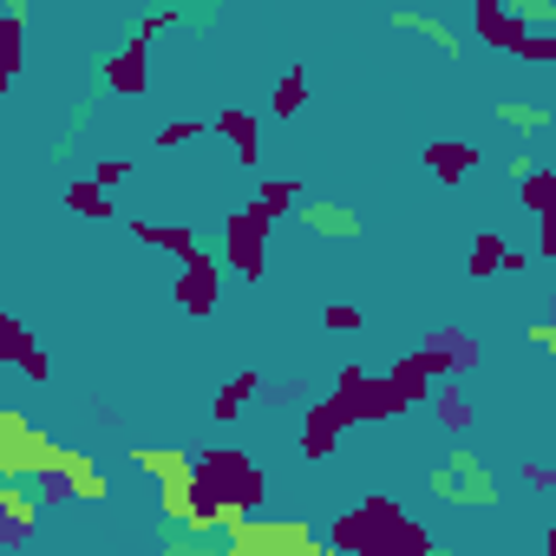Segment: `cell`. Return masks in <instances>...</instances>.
Wrapping results in <instances>:
<instances>
[{
  "mask_svg": "<svg viewBox=\"0 0 556 556\" xmlns=\"http://www.w3.org/2000/svg\"><path fill=\"white\" fill-rule=\"evenodd\" d=\"M523 484H530V491H549V484H556V471H549V465H536V458H530V465H523Z\"/></svg>",
  "mask_w": 556,
  "mask_h": 556,
  "instance_id": "29",
  "label": "cell"
},
{
  "mask_svg": "<svg viewBox=\"0 0 556 556\" xmlns=\"http://www.w3.org/2000/svg\"><path fill=\"white\" fill-rule=\"evenodd\" d=\"M66 210H79V216H92V223H105V216H118V203L92 184V177H79V184H66Z\"/></svg>",
  "mask_w": 556,
  "mask_h": 556,
  "instance_id": "20",
  "label": "cell"
},
{
  "mask_svg": "<svg viewBox=\"0 0 556 556\" xmlns=\"http://www.w3.org/2000/svg\"><path fill=\"white\" fill-rule=\"evenodd\" d=\"M203 131H210L203 118H170V125H164V131H157L151 144H157V151H184V144H197Z\"/></svg>",
  "mask_w": 556,
  "mask_h": 556,
  "instance_id": "23",
  "label": "cell"
},
{
  "mask_svg": "<svg viewBox=\"0 0 556 556\" xmlns=\"http://www.w3.org/2000/svg\"><path fill=\"white\" fill-rule=\"evenodd\" d=\"M321 328H328V334H361V308H354V302H328V308H321Z\"/></svg>",
  "mask_w": 556,
  "mask_h": 556,
  "instance_id": "26",
  "label": "cell"
},
{
  "mask_svg": "<svg viewBox=\"0 0 556 556\" xmlns=\"http://www.w3.org/2000/svg\"><path fill=\"white\" fill-rule=\"evenodd\" d=\"M328 400L348 413V426H380V419H400V413H406L400 387H393L387 374H374V367H341Z\"/></svg>",
  "mask_w": 556,
  "mask_h": 556,
  "instance_id": "3",
  "label": "cell"
},
{
  "mask_svg": "<svg viewBox=\"0 0 556 556\" xmlns=\"http://www.w3.org/2000/svg\"><path fill=\"white\" fill-rule=\"evenodd\" d=\"M517 197L530 216H556V164H523L517 170Z\"/></svg>",
  "mask_w": 556,
  "mask_h": 556,
  "instance_id": "15",
  "label": "cell"
},
{
  "mask_svg": "<svg viewBox=\"0 0 556 556\" xmlns=\"http://www.w3.org/2000/svg\"><path fill=\"white\" fill-rule=\"evenodd\" d=\"M354 426H348V413L334 406V400H315V406H302V432H295V445H302V458L308 465H328L334 452H341V439H348Z\"/></svg>",
  "mask_w": 556,
  "mask_h": 556,
  "instance_id": "5",
  "label": "cell"
},
{
  "mask_svg": "<svg viewBox=\"0 0 556 556\" xmlns=\"http://www.w3.org/2000/svg\"><path fill=\"white\" fill-rule=\"evenodd\" d=\"M184 484H190L197 497H210V510H216V517L262 510V497H268L262 465H255L249 452H236V445H203V452L184 465Z\"/></svg>",
  "mask_w": 556,
  "mask_h": 556,
  "instance_id": "2",
  "label": "cell"
},
{
  "mask_svg": "<svg viewBox=\"0 0 556 556\" xmlns=\"http://www.w3.org/2000/svg\"><path fill=\"white\" fill-rule=\"evenodd\" d=\"M308 223H315V229H328V236H354V216H348L341 203H315V210H308Z\"/></svg>",
  "mask_w": 556,
  "mask_h": 556,
  "instance_id": "25",
  "label": "cell"
},
{
  "mask_svg": "<svg viewBox=\"0 0 556 556\" xmlns=\"http://www.w3.org/2000/svg\"><path fill=\"white\" fill-rule=\"evenodd\" d=\"M0 361H8L21 380H34V387H40V380H53V361H47V348H40V341L21 328V315H8V308H0Z\"/></svg>",
  "mask_w": 556,
  "mask_h": 556,
  "instance_id": "7",
  "label": "cell"
},
{
  "mask_svg": "<svg viewBox=\"0 0 556 556\" xmlns=\"http://www.w3.org/2000/svg\"><path fill=\"white\" fill-rule=\"evenodd\" d=\"M216 289H223V275H216L210 255H190V262L177 268V282H170V295H177V308H184L190 321H210V315H216Z\"/></svg>",
  "mask_w": 556,
  "mask_h": 556,
  "instance_id": "6",
  "label": "cell"
},
{
  "mask_svg": "<svg viewBox=\"0 0 556 556\" xmlns=\"http://www.w3.org/2000/svg\"><path fill=\"white\" fill-rule=\"evenodd\" d=\"M504 249H510V242H504L497 229H484V236L471 242V262H465V275H471V282H491V275L504 268Z\"/></svg>",
  "mask_w": 556,
  "mask_h": 556,
  "instance_id": "19",
  "label": "cell"
},
{
  "mask_svg": "<svg viewBox=\"0 0 556 556\" xmlns=\"http://www.w3.org/2000/svg\"><path fill=\"white\" fill-rule=\"evenodd\" d=\"M387 380L400 387V400H406V413H413V406H426V393H432V380H426V374H419V367H413L406 354H400V361L387 367Z\"/></svg>",
  "mask_w": 556,
  "mask_h": 556,
  "instance_id": "21",
  "label": "cell"
},
{
  "mask_svg": "<svg viewBox=\"0 0 556 556\" xmlns=\"http://www.w3.org/2000/svg\"><path fill=\"white\" fill-rule=\"evenodd\" d=\"M177 556H197V549H177Z\"/></svg>",
  "mask_w": 556,
  "mask_h": 556,
  "instance_id": "30",
  "label": "cell"
},
{
  "mask_svg": "<svg viewBox=\"0 0 556 556\" xmlns=\"http://www.w3.org/2000/svg\"><path fill=\"white\" fill-rule=\"evenodd\" d=\"M471 27L491 53H517L530 40V27L517 21V8H497V0H471Z\"/></svg>",
  "mask_w": 556,
  "mask_h": 556,
  "instance_id": "10",
  "label": "cell"
},
{
  "mask_svg": "<svg viewBox=\"0 0 556 556\" xmlns=\"http://www.w3.org/2000/svg\"><path fill=\"white\" fill-rule=\"evenodd\" d=\"M34 536V504H21V510H0V549H21Z\"/></svg>",
  "mask_w": 556,
  "mask_h": 556,
  "instance_id": "24",
  "label": "cell"
},
{
  "mask_svg": "<svg viewBox=\"0 0 556 556\" xmlns=\"http://www.w3.org/2000/svg\"><path fill=\"white\" fill-rule=\"evenodd\" d=\"M393 27H400V34H419V40H426V47H439V53H458V27H452V21H432V14L400 8V14H393Z\"/></svg>",
  "mask_w": 556,
  "mask_h": 556,
  "instance_id": "17",
  "label": "cell"
},
{
  "mask_svg": "<svg viewBox=\"0 0 556 556\" xmlns=\"http://www.w3.org/2000/svg\"><path fill=\"white\" fill-rule=\"evenodd\" d=\"M517 60H523V66H556V34H530V40L517 47Z\"/></svg>",
  "mask_w": 556,
  "mask_h": 556,
  "instance_id": "27",
  "label": "cell"
},
{
  "mask_svg": "<svg viewBox=\"0 0 556 556\" xmlns=\"http://www.w3.org/2000/svg\"><path fill=\"white\" fill-rule=\"evenodd\" d=\"M426 406H432V419L452 432V439H465L471 426H478V413H471V393L458 387V380H432V393H426Z\"/></svg>",
  "mask_w": 556,
  "mask_h": 556,
  "instance_id": "12",
  "label": "cell"
},
{
  "mask_svg": "<svg viewBox=\"0 0 556 556\" xmlns=\"http://www.w3.org/2000/svg\"><path fill=\"white\" fill-rule=\"evenodd\" d=\"M255 393H262V374H255V367H236V374L216 387V400H210V419H223V426H229V419H236V413H242Z\"/></svg>",
  "mask_w": 556,
  "mask_h": 556,
  "instance_id": "16",
  "label": "cell"
},
{
  "mask_svg": "<svg viewBox=\"0 0 556 556\" xmlns=\"http://www.w3.org/2000/svg\"><path fill=\"white\" fill-rule=\"evenodd\" d=\"M328 549L334 556H439V536L400 504V497H361L354 510H341L328 523Z\"/></svg>",
  "mask_w": 556,
  "mask_h": 556,
  "instance_id": "1",
  "label": "cell"
},
{
  "mask_svg": "<svg viewBox=\"0 0 556 556\" xmlns=\"http://www.w3.org/2000/svg\"><path fill=\"white\" fill-rule=\"evenodd\" d=\"M255 203H262L268 216H289V210L302 203V184H295V177H268V184L255 190Z\"/></svg>",
  "mask_w": 556,
  "mask_h": 556,
  "instance_id": "22",
  "label": "cell"
},
{
  "mask_svg": "<svg viewBox=\"0 0 556 556\" xmlns=\"http://www.w3.org/2000/svg\"><path fill=\"white\" fill-rule=\"evenodd\" d=\"M268 229H275V216L262 203L223 210V262L242 275V282H262L268 275Z\"/></svg>",
  "mask_w": 556,
  "mask_h": 556,
  "instance_id": "4",
  "label": "cell"
},
{
  "mask_svg": "<svg viewBox=\"0 0 556 556\" xmlns=\"http://www.w3.org/2000/svg\"><path fill=\"white\" fill-rule=\"evenodd\" d=\"M210 131L242 157V170H255V164H262V125H255V112H249V105H216Z\"/></svg>",
  "mask_w": 556,
  "mask_h": 556,
  "instance_id": "9",
  "label": "cell"
},
{
  "mask_svg": "<svg viewBox=\"0 0 556 556\" xmlns=\"http://www.w3.org/2000/svg\"><path fill=\"white\" fill-rule=\"evenodd\" d=\"M125 177H131V157H99V170H92L99 190H112V184H125Z\"/></svg>",
  "mask_w": 556,
  "mask_h": 556,
  "instance_id": "28",
  "label": "cell"
},
{
  "mask_svg": "<svg viewBox=\"0 0 556 556\" xmlns=\"http://www.w3.org/2000/svg\"><path fill=\"white\" fill-rule=\"evenodd\" d=\"M131 236H138L144 249H164V255H177V262H190V255H203V242H197V229H184V223H151V216H131Z\"/></svg>",
  "mask_w": 556,
  "mask_h": 556,
  "instance_id": "13",
  "label": "cell"
},
{
  "mask_svg": "<svg viewBox=\"0 0 556 556\" xmlns=\"http://www.w3.org/2000/svg\"><path fill=\"white\" fill-rule=\"evenodd\" d=\"M308 105V73L302 66H289L282 79H275V92H268V112L282 118V125H295V112Z\"/></svg>",
  "mask_w": 556,
  "mask_h": 556,
  "instance_id": "18",
  "label": "cell"
},
{
  "mask_svg": "<svg viewBox=\"0 0 556 556\" xmlns=\"http://www.w3.org/2000/svg\"><path fill=\"white\" fill-rule=\"evenodd\" d=\"M99 79H105V92H112V99H144V86H151V47L125 40V47L99 66Z\"/></svg>",
  "mask_w": 556,
  "mask_h": 556,
  "instance_id": "8",
  "label": "cell"
},
{
  "mask_svg": "<svg viewBox=\"0 0 556 556\" xmlns=\"http://www.w3.org/2000/svg\"><path fill=\"white\" fill-rule=\"evenodd\" d=\"M426 348H439V354L452 361V380H465L471 367H484V341H478V334H465V328H452V321H445V328H432V334H426Z\"/></svg>",
  "mask_w": 556,
  "mask_h": 556,
  "instance_id": "14",
  "label": "cell"
},
{
  "mask_svg": "<svg viewBox=\"0 0 556 556\" xmlns=\"http://www.w3.org/2000/svg\"><path fill=\"white\" fill-rule=\"evenodd\" d=\"M478 164H484V151L465 144V138H432L426 144V177H439V184H465Z\"/></svg>",
  "mask_w": 556,
  "mask_h": 556,
  "instance_id": "11",
  "label": "cell"
}]
</instances>
